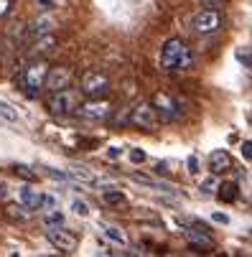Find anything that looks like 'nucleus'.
<instances>
[{"label":"nucleus","instance_id":"obj_35","mask_svg":"<svg viewBox=\"0 0 252 257\" xmlns=\"http://www.w3.org/2000/svg\"><path fill=\"white\" fill-rule=\"evenodd\" d=\"M189 171H191V173L199 171V161H196V158H189Z\"/></svg>","mask_w":252,"mask_h":257},{"label":"nucleus","instance_id":"obj_16","mask_svg":"<svg viewBox=\"0 0 252 257\" xmlns=\"http://www.w3.org/2000/svg\"><path fill=\"white\" fill-rule=\"evenodd\" d=\"M41 222H44V227H64V214L59 211V209H46V214L41 216Z\"/></svg>","mask_w":252,"mask_h":257},{"label":"nucleus","instance_id":"obj_14","mask_svg":"<svg viewBox=\"0 0 252 257\" xmlns=\"http://www.w3.org/2000/svg\"><path fill=\"white\" fill-rule=\"evenodd\" d=\"M102 234L110 239V242H115V244H120V247H125L128 244V237H125V232L120 229V227H115V224H102Z\"/></svg>","mask_w":252,"mask_h":257},{"label":"nucleus","instance_id":"obj_19","mask_svg":"<svg viewBox=\"0 0 252 257\" xmlns=\"http://www.w3.org/2000/svg\"><path fill=\"white\" fill-rule=\"evenodd\" d=\"M36 196H39V191H33V189H21L18 191V201L26 209H36Z\"/></svg>","mask_w":252,"mask_h":257},{"label":"nucleus","instance_id":"obj_15","mask_svg":"<svg viewBox=\"0 0 252 257\" xmlns=\"http://www.w3.org/2000/svg\"><path fill=\"white\" fill-rule=\"evenodd\" d=\"M133 181L143 183V186H148V189H156V191H168V189H171L168 183L156 181V178H151V176H146V173H133Z\"/></svg>","mask_w":252,"mask_h":257},{"label":"nucleus","instance_id":"obj_11","mask_svg":"<svg viewBox=\"0 0 252 257\" xmlns=\"http://www.w3.org/2000/svg\"><path fill=\"white\" fill-rule=\"evenodd\" d=\"M209 168H211V173L229 171V168H232L229 153H227V151H211V153H209Z\"/></svg>","mask_w":252,"mask_h":257},{"label":"nucleus","instance_id":"obj_12","mask_svg":"<svg viewBox=\"0 0 252 257\" xmlns=\"http://www.w3.org/2000/svg\"><path fill=\"white\" fill-rule=\"evenodd\" d=\"M56 28V21L51 18V16H39L33 23H31V36H44V33H51Z\"/></svg>","mask_w":252,"mask_h":257},{"label":"nucleus","instance_id":"obj_30","mask_svg":"<svg viewBox=\"0 0 252 257\" xmlns=\"http://www.w3.org/2000/svg\"><path fill=\"white\" fill-rule=\"evenodd\" d=\"M156 173H171V161H158L156 163Z\"/></svg>","mask_w":252,"mask_h":257},{"label":"nucleus","instance_id":"obj_25","mask_svg":"<svg viewBox=\"0 0 252 257\" xmlns=\"http://www.w3.org/2000/svg\"><path fill=\"white\" fill-rule=\"evenodd\" d=\"M44 173H46L49 178H54V181H69V176H66L64 171H56V168H49V166L44 168Z\"/></svg>","mask_w":252,"mask_h":257},{"label":"nucleus","instance_id":"obj_31","mask_svg":"<svg viewBox=\"0 0 252 257\" xmlns=\"http://www.w3.org/2000/svg\"><path fill=\"white\" fill-rule=\"evenodd\" d=\"M120 156H122V148H117V145H112V148L107 151V158H110V161H115V158H120Z\"/></svg>","mask_w":252,"mask_h":257},{"label":"nucleus","instance_id":"obj_13","mask_svg":"<svg viewBox=\"0 0 252 257\" xmlns=\"http://www.w3.org/2000/svg\"><path fill=\"white\" fill-rule=\"evenodd\" d=\"M56 46V36H51V33H44V36H36V41H33V54H46V51H51Z\"/></svg>","mask_w":252,"mask_h":257},{"label":"nucleus","instance_id":"obj_3","mask_svg":"<svg viewBox=\"0 0 252 257\" xmlns=\"http://www.w3.org/2000/svg\"><path fill=\"white\" fill-rule=\"evenodd\" d=\"M77 102H79V97L64 87V89H56V92H51V94H49L46 107H49V112H51V115L64 117V115H71V112H74Z\"/></svg>","mask_w":252,"mask_h":257},{"label":"nucleus","instance_id":"obj_5","mask_svg":"<svg viewBox=\"0 0 252 257\" xmlns=\"http://www.w3.org/2000/svg\"><path fill=\"white\" fill-rule=\"evenodd\" d=\"M46 71H49V66H46L44 61H33V64H28V66L23 69V89H26L31 97H36V94L41 92L44 79H46Z\"/></svg>","mask_w":252,"mask_h":257},{"label":"nucleus","instance_id":"obj_7","mask_svg":"<svg viewBox=\"0 0 252 257\" xmlns=\"http://www.w3.org/2000/svg\"><path fill=\"white\" fill-rule=\"evenodd\" d=\"M74 112L87 117V120H104L110 115V102H104L99 97H89V102H77Z\"/></svg>","mask_w":252,"mask_h":257},{"label":"nucleus","instance_id":"obj_17","mask_svg":"<svg viewBox=\"0 0 252 257\" xmlns=\"http://www.w3.org/2000/svg\"><path fill=\"white\" fill-rule=\"evenodd\" d=\"M69 173L74 176L77 181H82V183H94V173H92L87 166H79V163H74V166H69Z\"/></svg>","mask_w":252,"mask_h":257},{"label":"nucleus","instance_id":"obj_37","mask_svg":"<svg viewBox=\"0 0 252 257\" xmlns=\"http://www.w3.org/2000/svg\"><path fill=\"white\" fill-rule=\"evenodd\" d=\"M0 196H6V186H3V183H0Z\"/></svg>","mask_w":252,"mask_h":257},{"label":"nucleus","instance_id":"obj_9","mask_svg":"<svg viewBox=\"0 0 252 257\" xmlns=\"http://www.w3.org/2000/svg\"><path fill=\"white\" fill-rule=\"evenodd\" d=\"M69 82H71V69H69V66H54V69L46 71L44 87H46L49 92H56V89L69 87Z\"/></svg>","mask_w":252,"mask_h":257},{"label":"nucleus","instance_id":"obj_10","mask_svg":"<svg viewBox=\"0 0 252 257\" xmlns=\"http://www.w3.org/2000/svg\"><path fill=\"white\" fill-rule=\"evenodd\" d=\"M46 237H49V242H51L56 249H61V252H74V247H77V237L69 234V232H64V229H59V227H46Z\"/></svg>","mask_w":252,"mask_h":257},{"label":"nucleus","instance_id":"obj_20","mask_svg":"<svg viewBox=\"0 0 252 257\" xmlns=\"http://www.w3.org/2000/svg\"><path fill=\"white\" fill-rule=\"evenodd\" d=\"M0 120H6V122H11V125L18 122V112H16L8 102H3V99H0Z\"/></svg>","mask_w":252,"mask_h":257},{"label":"nucleus","instance_id":"obj_32","mask_svg":"<svg viewBox=\"0 0 252 257\" xmlns=\"http://www.w3.org/2000/svg\"><path fill=\"white\" fill-rule=\"evenodd\" d=\"M242 156H244V161H249V158H252V151H249V140H244V143H242Z\"/></svg>","mask_w":252,"mask_h":257},{"label":"nucleus","instance_id":"obj_27","mask_svg":"<svg viewBox=\"0 0 252 257\" xmlns=\"http://www.w3.org/2000/svg\"><path fill=\"white\" fill-rule=\"evenodd\" d=\"M130 161H133V163H143V161H146V151L133 148V151H130Z\"/></svg>","mask_w":252,"mask_h":257},{"label":"nucleus","instance_id":"obj_23","mask_svg":"<svg viewBox=\"0 0 252 257\" xmlns=\"http://www.w3.org/2000/svg\"><path fill=\"white\" fill-rule=\"evenodd\" d=\"M13 173H16V176H21V178H26V181H36V178H39V176H36L28 166H13Z\"/></svg>","mask_w":252,"mask_h":257},{"label":"nucleus","instance_id":"obj_21","mask_svg":"<svg viewBox=\"0 0 252 257\" xmlns=\"http://www.w3.org/2000/svg\"><path fill=\"white\" fill-rule=\"evenodd\" d=\"M59 206V201H56V196H51V194H39L36 196V209H56Z\"/></svg>","mask_w":252,"mask_h":257},{"label":"nucleus","instance_id":"obj_24","mask_svg":"<svg viewBox=\"0 0 252 257\" xmlns=\"http://www.w3.org/2000/svg\"><path fill=\"white\" fill-rule=\"evenodd\" d=\"M71 211L79 214V216H89V206H87L82 199H74V201H71Z\"/></svg>","mask_w":252,"mask_h":257},{"label":"nucleus","instance_id":"obj_28","mask_svg":"<svg viewBox=\"0 0 252 257\" xmlns=\"http://www.w3.org/2000/svg\"><path fill=\"white\" fill-rule=\"evenodd\" d=\"M237 59L242 61V66H249V49H247V46L239 49V51H237Z\"/></svg>","mask_w":252,"mask_h":257},{"label":"nucleus","instance_id":"obj_26","mask_svg":"<svg viewBox=\"0 0 252 257\" xmlns=\"http://www.w3.org/2000/svg\"><path fill=\"white\" fill-rule=\"evenodd\" d=\"M102 199H104L107 204H120V201H122V194H120V191H104Z\"/></svg>","mask_w":252,"mask_h":257},{"label":"nucleus","instance_id":"obj_4","mask_svg":"<svg viewBox=\"0 0 252 257\" xmlns=\"http://www.w3.org/2000/svg\"><path fill=\"white\" fill-rule=\"evenodd\" d=\"M224 26V18H222V13L217 11V8H204V11H199L196 16H194V21H191V31L194 33H214V31H219Z\"/></svg>","mask_w":252,"mask_h":257},{"label":"nucleus","instance_id":"obj_6","mask_svg":"<svg viewBox=\"0 0 252 257\" xmlns=\"http://www.w3.org/2000/svg\"><path fill=\"white\" fill-rule=\"evenodd\" d=\"M82 94L84 97H104L110 92V79H107L102 71H87L82 77Z\"/></svg>","mask_w":252,"mask_h":257},{"label":"nucleus","instance_id":"obj_29","mask_svg":"<svg viewBox=\"0 0 252 257\" xmlns=\"http://www.w3.org/2000/svg\"><path fill=\"white\" fill-rule=\"evenodd\" d=\"M211 219H214L217 224H229V216H227V214H222V211H214V214H211Z\"/></svg>","mask_w":252,"mask_h":257},{"label":"nucleus","instance_id":"obj_34","mask_svg":"<svg viewBox=\"0 0 252 257\" xmlns=\"http://www.w3.org/2000/svg\"><path fill=\"white\" fill-rule=\"evenodd\" d=\"M39 8L41 11H51L54 8V0H39Z\"/></svg>","mask_w":252,"mask_h":257},{"label":"nucleus","instance_id":"obj_22","mask_svg":"<svg viewBox=\"0 0 252 257\" xmlns=\"http://www.w3.org/2000/svg\"><path fill=\"white\" fill-rule=\"evenodd\" d=\"M217 189H219L217 194H219L222 201H234L237 199V183H224V186H217Z\"/></svg>","mask_w":252,"mask_h":257},{"label":"nucleus","instance_id":"obj_36","mask_svg":"<svg viewBox=\"0 0 252 257\" xmlns=\"http://www.w3.org/2000/svg\"><path fill=\"white\" fill-rule=\"evenodd\" d=\"M8 11H11V3H8V0H0V16L8 13Z\"/></svg>","mask_w":252,"mask_h":257},{"label":"nucleus","instance_id":"obj_1","mask_svg":"<svg viewBox=\"0 0 252 257\" xmlns=\"http://www.w3.org/2000/svg\"><path fill=\"white\" fill-rule=\"evenodd\" d=\"M194 64L191 49L181 39H168L161 49V69L166 71H184Z\"/></svg>","mask_w":252,"mask_h":257},{"label":"nucleus","instance_id":"obj_18","mask_svg":"<svg viewBox=\"0 0 252 257\" xmlns=\"http://www.w3.org/2000/svg\"><path fill=\"white\" fill-rule=\"evenodd\" d=\"M217 186H219V181H217V176H204L201 181H199V191L201 194H217Z\"/></svg>","mask_w":252,"mask_h":257},{"label":"nucleus","instance_id":"obj_8","mask_svg":"<svg viewBox=\"0 0 252 257\" xmlns=\"http://www.w3.org/2000/svg\"><path fill=\"white\" fill-rule=\"evenodd\" d=\"M130 122H133L135 127H143V130H153L156 122H158V115H156L153 104L138 102V104L133 107V112H130Z\"/></svg>","mask_w":252,"mask_h":257},{"label":"nucleus","instance_id":"obj_33","mask_svg":"<svg viewBox=\"0 0 252 257\" xmlns=\"http://www.w3.org/2000/svg\"><path fill=\"white\" fill-rule=\"evenodd\" d=\"M201 6L204 8H217V6H222V0H201Z\"/></svg>","mask_w":252,"mask_h":257},{"label":"nucleus","instance_id":"obj_2","mask_svg":"<svg viewBox=\"0 0 252 257\" xmlns=\"http://www.w3.org/2000/svg\"><path fill=\"white\" fill-rule=\"evenodd\" d=\"M153 109H156V115L163 120V122H176L178 117H181V102H178L173 94H168V92H156L153 94Z\"/></svg>","mask_w":252,"mask_h":257}]
</instances>
